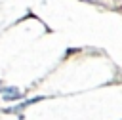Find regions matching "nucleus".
<instances>
[{
  "label": "nucleus",
  "instance_id": "obj_1",
  "mask_svg": "<svg viewBox=\"0 0 122 120\" xmlns=\"http://www.w3.org/2000/svg\"><path fill=\"white\" fill-rule=\"evenodd\" d=\"M0 93L4 95V97H2L4 101H17V99H21V97H23L21 90H19V88H15V86H10V88L0 86Z\"/></svg>",
  "mask_w": 122,
  "mask_h": 120
}]
</instances>
